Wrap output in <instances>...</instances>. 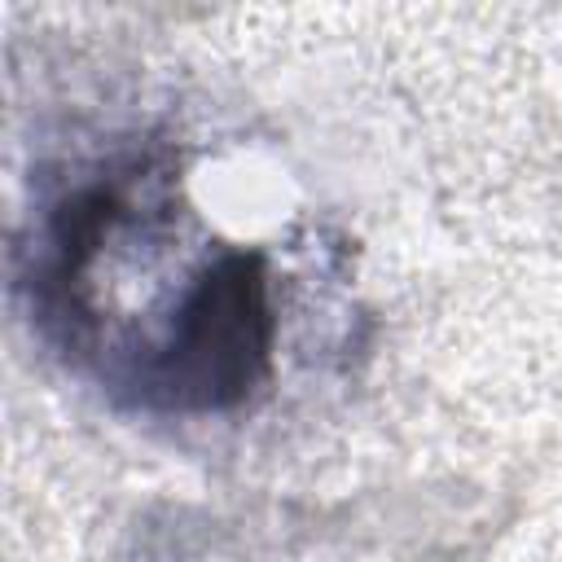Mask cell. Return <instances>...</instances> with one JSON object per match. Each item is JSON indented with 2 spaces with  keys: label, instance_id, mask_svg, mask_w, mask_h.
<instances>
[{
  "label": "cell",
  "instance_id": "6da1fadb",
  "mask_svg": "<svg viewBox=\"0 0 562 562\" xmlns=\"http://www.w3.org/2000/svg\"><path fill=\"white\" fill-rule=\"evenodd\" d=\"M272 312L259 250H224L180 294L167 334L127 364V386L162 413H220L268 373Z\"/></svg>",
  "mask_w": 562,
  "mask_h": 562
}]
</instances>
